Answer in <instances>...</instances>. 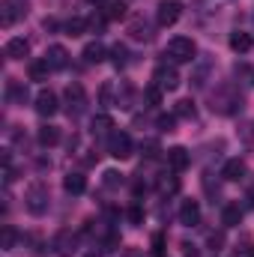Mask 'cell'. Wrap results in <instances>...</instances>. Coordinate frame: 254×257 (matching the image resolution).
Instances as JSON below:
<instances>
[{"mask_svg": "<svg viewBox=\"0 0 254 257\" xmlns=\"http://www.w3.org/2000/svg\"><path fill=\"white\" fill-rule=\"evenodd\" d=\"M194 54H197V45L189 36H174L165 48V57H171V63H191Z\"/></svg>", "mask_w": 254, "mask_h": 257, "instance_id": "6da1fadb", "label": "cell"}, {"mask_svg": "<svg viewBox=\"0 0 254 257\" xmlns=\"http://www.w3.org/2000/svg\"><path fill=\"white\" fill-rule=\"evenodd\" d=\"M24 206L30 209V215H45L48 212V186L45 183H30L24 192Z\"/></svg>", "mask_w": 254, "mask_h": 257, "instance_id": "7a4b0ae2", "label": "cell"}, {"mask_svg": "<svg viewBox=\"0 0 254 257\" xmlns=\"http://www.w3.org/2000/svg\"><path fill=\"white\" fill-rule=\"evenodd\" d=\"M27 12H30V3H27V0H3L0 24H3V27H12V24H15V21H21Z\"/></svg>", "mask_w": 254, "mask_h": 257, "instance_id": "3957f363", "label": "cell"}, {"mask_svg": "<svg viewBox=\"0 0 254 257\" xmlns=\"http://www.w3.org/2000/svg\"><path fill=\"white\" fill-rule=\"evenodd\" d=\"M153 84H156L159 90L171 93V90H177V87H180V72H177L174 66H168V63L156 66V72H153Z\"/></svg>", "mask_w": 254, "mask_h": 257, "instance_id": "277c9868", "label": "cell"}, {"mask_svg": "<svg viewBox=\"0 0 254 257\" xmlns=\"http://www.w3.org/2000/svg\"><path fill=\"white\" fill-rule=\"evenodd\" d=\"M180 15H183L180 0H162L159 9H156V21H159V27H174V24L180 21Z\"/></svg>", "mask_w": 254, "mask_h": 257, "instance_id": "5b68a950", "label": "cell"}, {"mask_svg": "<svg viewBox=\"0 0 254 257\" xmlns=\"http://www.w3.org/2000/svg\"><path fill=\"white\" fill-rule=\"evenodd\" d=\"M108 153L114 156V159H129L132 156V138H129L126 132H120V128H114L111 135H108Z\"/></svg>", "mask_w": 254, "mask_h": 257, "instance_id": "8992f818", "label": "cell"}, {"mask_svg": "<svg viewBox=\"0 0 254 257\" xmlns=\"http://www.w3.org/2000/svg\"><path fill=\"white\" fill-rule=\"evenodd\" d=\"M51 248H54L57 257H72L75 251H78V236L63 227V230H57V236L51 239Z\"/></svg>", "mask_w": 254, "mask_h": 257, "instance_id": "52a82bcc", "label": "cell"}, {"mask_svg": "<svg viewBox=\"0 0 254 257\" xmlns=\"http://www.w3.org/2000/svg\"><path fill=\"white\" fill-rule=\"evenodd\" d=\"M84 105H87L84 87H81V84H69V87H66V108H69V114L78 117V114L84 111Z\"/></svg>", "mask_w": 254, "mask_h": 257, "instance_id": "ba28073f", "label": "cell"}, {"mask_svg": "<svg viewBox=\"0 0 254 257\" xmlns=\"http://www.w3.org/2000/svg\"><path fill=\"white\" fill-rule=\"evenodd\" d=\"M33 108H36L39 117H54V114L60 111V102H57V96H54L51 90H42V93L36 96V105H33Z\"/></svg>", "mask_w": 254, "mask_h": 257, "instance_id": "9c48e42d", "label": "cell"}, {"mask_svg": "<svg viewBox=\"0 0 254 257\" xmlns=\"http://www.w3.org/2000/svg\"><path fill=\"white\" fill-rule=\"evenodd\" d=\"M189 162H191V156H189L186 147H171V150H168V168H171V171L183 174V171L189 168Z\"/></svg>", "mask_w": 254, "mask_h": 257, "instance_id": "30bf717a", "label": "cell"}, {"mask_svg": "<svg viewBox=\"0 0 254 257\" xmlns=\"http://www.w3.org/2000/svg\"><path fill=\"white\" fill-rule=\"evenodd\" d=\"M200 221V203L197 200H183L180 206V224L183 227H194Z\"/></svg>", "mask_w": 254, "mask_h": 257, "instance_id": "8fae6325", "label": "cell"}, {"mask_svg": "<svg viewBox=\"0 0 254 257\" xmlns=\"http://www.w3.org/2000/svg\"><path fill=\"white\" fill-rule=\"evenodd\" d=\"M3 54H6L9 60H24V57L30 54V42H27V39H21V36H15V39H9V42H6Z\"/></svg>", "mask_w": 254, "mask_h": 257, "instance_id": "7c38bea8", "label": "cell"}, {"mask_svg": "<svg viewBox=\"0 0 254 257\" xmlns=\"http://www.w3.org/2000/svg\"><path fill=\"white\" fill-rule=\"evenodd\" d=\"M221 177H224L227 183L242 180V177H245V162H242V159H227L224 168H221Z\"/></svg>", "mask_w": 254, "mask_h": 257, "instance_id": "4fadbf2b", "label": "cell"}, {"mask_svg": "<svg viewBox=\"0 0 254 257\" xmlns=\"http://www.w3.org/2000/svg\"><path fill=\"white\" fill-rule=\"evenodd\" d=\"M45 60L51 69H66L69 66V51H66L63 45H51L48 51H45Z\"/></svg>", "mask_w": 254, "mask_h": 257, "instance_id": "5bb4252c", "label": "cell"}, {"mask_svg": "<svg viewBox=\"0 0 254 257\" xmlns=\"http://www.w3.org/2000/svg\"><path fill=\"white\" fill-rule=\"evenodd\" d=\"M221 224H224V227L242 224V206H239V203H224V209H221Z\"/></svg>", "mask_w": 254, "mask_h": 257, "instance_id": "9a60e30c", "label": "cell"}, {"mask_svg": "<svg viewBox=\"0 0 254 257\" xmlns=\"http://www.w3.org/2000/svg\"><path fill=\"white\" fill-rule=\"evenodd\" d=\"M36 141L42 147H54V144H60V128L45 123V126H39V132H36Z\"/></svg>", "mask_w": 254, "mask_h": 257, "instance_id": "2e32d148", "label": "cell"}, {"mask_svg": "<svg viewBox=\"0 0 254 257\" xmlns=\"http://www.w3.org/2000/svg\"><path fill=\"white\" fill-rule=\"evenodd\" d=\"M6 99H9L12 105H24V102H27V87H24L21 81H9V84H6Z\"/></svg>", "mask_w": 254, "mask_h": 257, "instance_id": "e0dca14e", "label": "cell"}, {"mask_svg": "<svg viewBox=\"0 0 254 257\" xmlns=\"http://www.w3.org/2000/svg\"><path fill=\"white\" fill-rule=\"evenodd\" d=\"M105 54H108V48H105V45H102V42H90V45H87V48H84V54H81V57H84V63H102V60H105Z\"/></svg>", "mask_w": 254, "mask_h": 257, "instance_id": "ac0fdd59", "label": "cell"}, {"mask_svg": "<svg viewBox=\"0 0 254 257\" xmlns=\"http://www.w3.org/2000/svg\"><path fill=\"white\" fill-rule=\"evenodd\" d=\"M251 45H254L251 33H242V30L230 33V48H233L236 54H245V51H251Z\"/></svg>", "mask_w": 254, "mask_h": 257, "instance_id": "d6986e66", "label": "cell"}, {"mask_svg": "<svg viewBox=\"0 0 254 257\" xmlns=\"http://www.w3.org/2000/svg\"><path fill=\"white\" fill-rule=\"evenodd\" d=\"M54 69L48 66V60H33L30 69H27V75H30V81H48V75H51Z\"/></svg>", "mask_w": 254, "mask_h": 257, "instance_id": "ffe728a7", "label": "cell"}, {"mask_svg": "<svg viewBox=\"0 0 254 257\" xmlns=\"http://www.w3.org/2000/svg\"><path fill=\"white\" fill-rule=\"evenodd\" d=\"M63 189L69 194H84V189H87V177L84 174H69L63 180Z\"/></svg>", "mask_w": 254, "mask_h": 257, "instance_id": "44dd1931", "label": "cell"}, {"mask_svg": "<svg viewBox=\"0 0 254 257\" xmlns=\"http://www.w3.org/2000/svg\"><path fill=\"white\" fill-rule=\"evenodd\" d=\"M129 33H132V39H141V42H147V39L153 36L144 18H132V21H129Z\"/></svg>", "mask_w": 254, "mask_h": 257, "instance_id": "7402d4cb", "label": "cell"}, {"mask_svg": "<svg viewBox=\"0 0 254 257\" xmlns=\"http://www.w3.org/2000/svg\"><path fill=\"white\" fill-rule=\"evenodd\" d=\"M90 128H93V135H111L114 132V120L108 114H99V117H93Z\"/></svg>", "mask_w": 254, "mask_h": 257, "instance_id": "603a6c76", "label": "cell"}, {"mask_svg": "<svg viewBox=\"0 0 254 257\" xmlns=\"http://www.w3.org/2000/svg\"><path fill=\"white\" fill-rule=\"evenodd\" d=\"M87 27H90L87 18H72V21H66V33H69V36H81V33H87Z\"/></svg>", "mask_w": 254, "mask_h": 257, "instance_id": "cb8c5ba5", "label": "cell"}, {"mask_svg": "<svg viewBox=\"0 0 254 257\" xmlns=\"http://www.w3.org/2000/svg\"><path fill=\"white\" fill-rule=\"evenodd\" d=\"M174 114L183 117V120H191V117H194V102H191V99H180V102L174 105Z\"/></svg>", "mask_w": 254, "mask_h": 257, "instance_id": "d4e9b609", "label": "cell"}, {"mask_svg": "<svg viewBox=\"0 0 254 257\" xmlns=\"http://www.w3.org/2000/svg\"><path fill=\"white\" fill-rule=\"evenodd\" d=\"M105 18H111V21H117V18H126V6H123V3H108V9H105Z\"/></svg>", "mask_w": 254, "mask_h": 257, "instance_id": "484cf974", "label": "cell"}, {"mask_svg": "<svg viewBox=\"0 0 254 257\" xmlns=\"http://www.w3.org/2000/svg\"><path fill=\"white\" fill-rule=\"evenodd\" d=\"M162 93H165V90H159L156 84H153V87H147V93H144V99L150 102V108H156V105L162 102Z\"/></svg>", "mask_w": 254, "mask_h": 257, "instance_id": "4316f807", "label": "cell"}, {"mask_svg": "<svg viewBox=\"0 0 254 257\" xmlns=\"http://www.w3.org/2000/svg\"><path fill=\"white\" fill-rule=\"evenodd\" d=\"M129 224H135V227H138V224H144V209H141V206H138V203H135V206H129Z\"/></svg>", "mask_w": 254, "mask_h": 257, "instance_id": "83f0119b", "label": "cell"}, {"mask_svg": "<svg viewBox=\"0 0 254 257\" xmlns=\"http://www.w3.org/2000/svg\"><path fill=\"white\" fill-rule=\"evenodd\" d=\"M111 54H114V66H126V60H129L126 45H114V48H111Z\"/></svg>", "mask_w": 254, "mask_h": 257, "instance_id": "f1b7e54d", "label": "cell"}, {"mask_svg": "<svg viewBox=\"0 0 254 257\" xmlns=\"http://www.w3.org/2000/svg\"><path fill=\"white\" fill-rule=\"evenodd\" d=\"M236 75H242V78H245V84H248V87H254V69H251V66L236 63Z\"/></svg>", "mask_w": 254, "mask_h": 257, "instance_id": "f546056e", "label": "cell"}, {"mask_svg": "<svg viewBox=\"0 0 254 257\" xmlns=\"http://www.w3.org/2000/svg\"><path fill=\"white\" fill-rule=\"evenodd\" d=\"M123 183V174H117V171H105V186L108 189H117Z\"/></svg>", "mask_w": 254, "mask_h": 257, "instance_id": "4dcf8cb0", "label": "cell"}, {"mask_svg": "<svg viewBox=\"0 0 254 257\" xmlns=\"http://www.w3.org/2000/svg\"><path fill=\"white\" fill-rule=\"evenodd\" d=\"M206 245H209L212 251H218V248L224 245V233H221V230H218V233H209V236H206Z\"/></svg>", "mask_w": 254, "mask_h": 257, "instance_id": "1f68e13d", "label": "cell"}, {"mask_svg": "<svg viewBox=\"0 0 254 257\" xmlns=\"http://www.w3.org/2000/svg\"><path fill=\"white\" fill-rule=\"evenodd\" d=\"M153 254L165 257V233H156V236H153Z\"/></svg>", "mask_w": 254, "mask_h": 257, "instance_id": "d6a6232c", "label": "cell"}, {"mask_svg": "<svg viewBox=\"0 0 254 257\" xmlns=\"http://www.w3.org/2000/svg\"><path fill=\"white\" fill-rule=\"evenodd\" d=\"M12 245H15V230H12V224H6V227H3V248L9 251Z\"/></svg>", "mask_w": 254, "mask_h": 257, "instance_id": "836d02e7", "label": "cell"}, {"mask_svg": "<svg viewBox=\"0 0 254 257\" xmlns=\"http://www.w3.org/2000/svg\"><path fill=\"white\" fill-rule=\"evenodd\" d=\"M174 123H177V114H171V117H159V128H162V132H174Z\"/></svg>", "mask_w": 254, "mask_h": 257, "instance_id": "e575fe53", "label": "cell"}, {"mask_svg": "<svg viewBox=\"0 0 254 257\" xmlns=\"http://www.w3.org/2000/svg\"><path fill=\"white\" fill-rule=\"evenodd\" d=\"M159 189H162V192H168V194H174L177 189H180V183H177V180H162V183H159Z\"/></svg>", "mask_w": 254, "mask_h": 257, "instance_id": "d590c367", "label": "cell"}, {"mask_svg": "<svg viewBox=\"0 0 254 257\" xmlns=\"http://www.w3.org/2000/svg\"><path fill=\"white\" fill-rule=\"evenodd\" d=\"M248 206H254V189H248Z\"/></svg>", "mask_w": 254, "mask_h": 257, "instance_id": "8d00e7d4", "label": "cell"}, {"mask_svg": "<svg viewBox=\"0 0 254 257\" xmlns=\"http://www.w3.org/2000/svg\"><path fill=\"white\" fill-rule=\"evenodd\" d=\"M84 257H102V254H96V251H90V254H84Z\"/></svg>", "mask_w": 254, "mask_h": 257, "instance_id": "74e56055", "label": "cell"}]
</instances>
